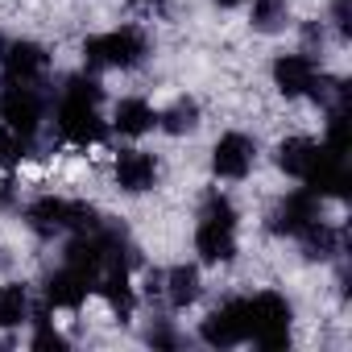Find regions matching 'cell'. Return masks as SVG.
Here are the masks:
<instances>
[{"instance_id":"6da1fadb","label":"cell","mask_w":352,"mask_h":352,"mask_svg":"<svg viewBox=\"0 0 352 352\" xmlns=\"http://www.w3.org/2000/svg\"><path fill=\"white\" fill-rule=\"evenodd\" d=\"M58 133L71 145H96L104 137V120H100V83L87 75H71L58 100Z\"/></svg>"},{"instance_id":"7a4b0ae2","label":"cell","mask_w":352,"mask_h":352,"mask_svg":"<svg viewBox=\"0 0 352 352\" xmlns=\"http://www.w3.org/2000/svg\"><path fill=\"white\" fill-rule=\"evenodd\" d=\"M149 54V42L137 25H120L112 34H96L83 42V58L91 67H116V71H129V67H141Z\"/></svg>"},{"instance_id":"3957f363","label":"cell","mask_w":352,"mask_h":352,"mask_svg":"<svg viewBox=\"0 0 352 352\" xmlns=\"http://www.w3.org/2000/svg\"><path fill=\"white\" fill-rule=\"evenodd\" d=\"M25 220H30V228H34L38 236H54V232H67V228L87 232V228L100 224V216H96L91 204H71V199H58V195L34 199L30 212H25Z\"/></svg>"},{"instance_id":"277c9868","label":"cell","mask_w":352,"mask_h":352,"mask_svg":"<svg viewBox=\"0 0 352 352\" xmlns=\"http://www.w3.org/2000/svg\"><path fill=\"white\" fill-rule=\"evenodd\" d=\"M249 302V336L261 344V348H286L290 344V302L274 290L257 294V298H245Z\"/></svg>"},{"instance_id":"5b68a950","label":"cell","mask_w":352,"mask_h":352,"mask_svg":"<svg viewBox=\"0 0 352 352\" xmlns=\"http://www.w3.org/2000/svg\"><path fill=\"white\" fill-rule=\"evenodd\" d=\"M42 116H46V104H42V96L34 87H21V83H9L5 87V96H0V120H5L25 145L38 137Z\"/></svg>"},{"instance_id":"8992f818","label":"cell","mask_w":352,"mask_h":352,"mask_svg":"<svg viewBox=\"0 0 352 352\" xmlns=\"http://www.w3.org/2000/svg\"><path fill=\"white\" fill-rule=\"evenodd\" d=\"M199 336H204V344H212V348H236V344H245V340H249V302H245V298L220 302V307L204 319Z\"/></svg>"},{"instance_id":"52a82bcc","label":"cell","mask_w":352,"mask_h":352,"mask_svg":"<svg viewBox=\"0 0 352 352\" xmlns=\"http://www.w3.org/2000/svg\"><path fill=\"white\" fill-rule=\"evenodd\" d=\"M253 162H257V141L245 133H224L212 149V170L220 179H245Z\"/></svg>"},{"instance_id":"ba28073f","label":"cell","mask_w":352,"mask_h":352,"mask_svg":"<svg viewBox=\"0 0 352 352\" xmlns=\"http://www.w3.org/2000/svg\"><path fill=\"white\" fill-rule=\"evenodd\" d=\"M91 290H96V278H91L87 270L71 265V261L46 278V302H50V307H63V311H79Z\"/></svg>"},{"instance_id":"9c48e42d","label":"cell","mask_w":352,"mask_h":352,"mask_svg":"<svg viewBox=\"0 0 352 352\" xmlns=\"http://www.w3.org/2000/svg\"><path fill=\"white\" fill-rule=\"evenodd\" d=\"M50 71V54L38 42H17L5 50V79L21 83V87H38Z\"/></svg>"},{"instance_id":"30bf717a","label":"cell","mask_w":352,"mask_h":352,"mask_svg":"<svg viewBox=\"0 0 352 352\" xmlns=\"http://www.w3.org/2000/svg\"><path fill=\"white\" fill-rule=\"evenodd\" d=\"M311 220H319V195L315 191H294L270 212V232L278 236H298Z\"/></svg>"},{"instance_id":"8fae6325","label":"cell","mask_w":352,"mask_h":352,"mask_svg":"<svg viewBox=\"0 0 352 352\" xmlns=\"http://www.w3.org/2000/svg\"><path fill=\"white\" fill-rule=\"evenodd\" d=\"M112 174H116V187L120 191L141 195V191H153V183H157V162L145 149H124V153H116Z\"/></svg>"},{"instance_id":"7c38bea8","label":"cell","mask_w":352,"mask_h":352,"mask_svg":"<svg viewBox=\"0 0 352 352\" xmlns=\"http://www.w3.org/2000/svg\"><path fill=\"white\" fill-rule=\"evenodd\" d=\"M195 253L208 265H228L236 257V224L199 220V228H195Z\"/></svg>"},{"instance_id":"4fadbf2b","label":"cell","mask_w":352,"mask_h":352,"mask_svg":"<svg viewBox=\"0 0 352 352\" xmlns=\"http://www.w3.org/2000/svg\"><path fill=\"white\" fill-rule=\"evenodd\" d=\"M315 63L307 58V54H282L278 63H274V87L286 96V100H294V96H307L311 91V83H315Z\"/></svg>"},{"instance_id":"5bb4252c","label":"cell","mask_w":352,"mask_h":352,"mask_svg":"<svg viewBox=\"0 0 352 352\" xmlns=\"http://www.w3.org/2000/svg\"><path fill=\"white\" fill-rule=\"evenodd\" d=\"M319 153H323V145H315L311 137H286V141H278V166L290 174V179H311V170L319 166Z\"/></svg>"},{"instance_id":"9a60e30c","label":"cell","mask_w":352,"mask_h":352,"mask_svg":"<svg viewBox=\"0 0 352 352\" xmlns=\"http://www.w3.org/2000/svg\"><path fill=\"white\" fill-rule=\"evenodd\" d=\"M96 290L104 294V302H108V311H112V315H120V319H129V315H133L137 298H133V286H129V270H124V265L104 270V274L96 278Z\"/></svg>"},{"instance_id":"2e32d148","label":"cell","mask_w":352,"mask_h":352,"mask_svg":"<svg viewBox=\"0 0 352 352\" xmlns=\"http://www.w3.org/2000/svg\"><path fill=\"white\" fill-rule=\"evenodd\" d=\"M112 124H116L124 137H141V133H149V129L157 124V112H153L145 100L129 96V100H120V104H116V112H112Z\"/></svg>"},{"instance_id":"e0dca14e","label":"cell","mask_w":352,"mask_h":352,"mask_svg":"<svg viewBox=\"0 0 352 352\" xmlns=\"http://www.w3.org/2000/svg\"><path fill=\"white\" fill-rule=\"evenodd\" d=\"M199 298V270L195 265H174L166 274V302L174 311H187Z\"/></svg>"},{"instance_id":"ac0fdd59","label":"cell","mask_w":352,"mask_h":352,"mask_svg":"<svg viewBox=\"0 0 352 352\" xmlns=\"http://www.w3.org/2000/svg\"><path fill=\"white\" fill-rule=\"evenodd\" d=\"M298 241H302V253H307L311 261H327V257L340 253V232H336L331 224H323V220H311V224L298 232Z\"/></svg>"},{"instance_id":"d6986e66","label":"cell","mask_w":352,"mask_h":352,"mask_svg":"<svg viewBox=\"0 0 352 352\" xmlns=\"http://www.w3.org/2000/svg\"><path fill=\"white\" fill-rule=\"evenodd\" d=\"M30 319V294L21 282L0 286V327H21Z\"/></svg>"},{"instance_id":"ffe728a7","label":"cell","mask_w":352,"mask_h":352,"mask_svg":"<svg viewBox=\"0 0 352 352\" xmlns=\"http://www.w3.org/2000/svg\"><path fill=\"white\" fill-rule=\"evenodd\" d=\"M157 124L166 129V133H174V137H183V133H191L195 124H199V104L191 100V96H179L162 116H157Z\"/></svg>"},{"instance_id":"44dd1931","label":"cell","mask_w":352,"mask_h":352,"mask_svg":"<svg viewBox=\"0 0 352 352\" xmlns=\"http://www.w3.org/2000/svg\"><path fill=\"white\" fill-rule=\"evenodd\" d=\"M249 21H253L257 34H278V30H286V21H290V5H286V0H253Z\"/></svg>"},{"instance_id":"7402d4cb","label":"cell","mask_w":352,"mask_h":352,"mask_svg":"<svg viewBox=\"0 0 352 352\" xmlns=\"http://www.w3.org/2000/svg\"><path fill=\"white\" fill-rule=\"evenodd\" d=\"M323 149H331V153L348 149V112H344V104H336L331 116H327V145Z\"/></svg>"},{"instance_id":"603a6c76","label":"cell","mask_w":352,"mask_h":352,"mask_svg":"<svg viewBox=\"0 0 352 352\" xmlns=\"http://www.w3.org/2000/svg\"><path fill=\"white\" fill-rule=\"evenodd\" d=\"M199 220H220V224H236V208L228 204V195H220V191H208V195H204V212H199Z\"/></svg>"},{"instance_id":"cb8c5ba5","label":"cell","mask_w":352,"mask_h":352,"mask_svg":"<svg viewBox=\"0 0 352 352\" xmlns=\"http://www.w3.org/2000/svg\"><path fill=\"white\" fill-rule=\"evenodd\" d=\"M21 157H25V141H21V137L5 124V129H0V166L9 170V166H17Z\"/></svg>"},{"instance_id":"d4e9b609","label":"cell","mask_w":352,"mask_h":352,"mask_svg":"<svg viewBox=\"0 0 352 352\" xmlns=\"http://www.w3.org/2000/svg\"><path fill=\"white\" fill-rule=\"evenodd\" d=\"M34 348H67V336L63 331H54L50 323H46V315H38V331H34Z\"/></svg>"},{"instance_id":"484cf974","label":"cell","mask_w":352,"mask_h":352,"mask_svg":"<svg viewBox=\"0 0 352 352\" xmlns=\"http://www.w3.org/2000/svg\"><path fill=\"white\" fill-rule=\"evenodd\" d=\"M331 17H336V30L348 38V34H352V21H348V0H336V5H331Z\"/></svg>"},{"instance_id":"4316f807","label":"cell","mask_w":352,"mask_h":352,"mask_svg":"<svg viewBox=\"0 0 352 352\" xmlns=\"http://www.w3.org/2000/svg\"><path fill=\"white\" fill-rule=\"evenodd\" d=\"M149 344L153 348H174V344H179V336H174L170 327H149Z\"/></svg>"},{"instance_id":"83f0119b","label":"cell","mask_w":352,"mask_h":352,"mask_svg":"<svg viewBox=\"0 0 352 352\" xmlns=\"http://www.w3.org/2000/svg\"><path fill=\"white\" fill-rule=\"evenodd\" d=\"M216 5H220V9H236V5H241V0H216Z\"/></svg>"},{"instance_id":"f1b7e54d","label":"cell","mask_w":352,"mask_h":352,"mask_svg":"<svg viewBox=\"0 0 352 352\" xmlns=\"http://www.w3.org/2000/svg\"><path fill=\"white\" fill-rule=\"evenodd\" d=\"M0 54H5V38H0Z\"/></svg>"}]
</instances>
